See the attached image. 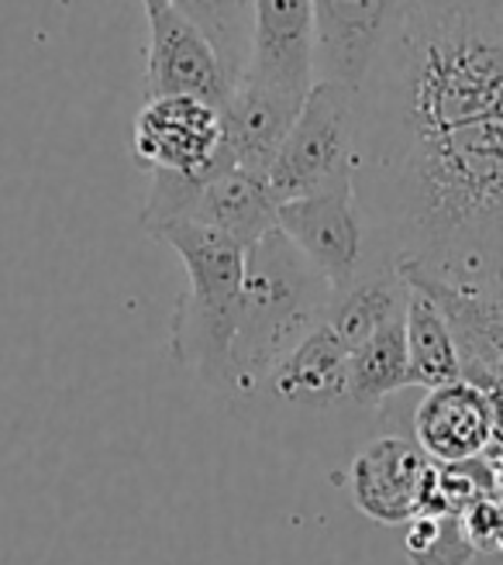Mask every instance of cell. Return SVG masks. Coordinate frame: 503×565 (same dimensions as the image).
<instances>
[{
	"label": "cell",
	"mask_w": 503,
	"mask_h": 565,
	"mask_svg": "<svg viewBox=\"0 0 503 565\" xmlns=\"http://www.w3.org/2000/svg\"><path fill=\"white\" fill-rule=\"evenodd\" d=\"M379 266L503 297V0H414L355 90Z\"/></svg>",
	"instance_id": "obj_1"
},
{
	"label": "cell",
	"mask_w": 503,
	"mask_h": 565,
	"mask_svg": "<svg viewBox=\"0 0 503 565\" xmlns=\"http://www.w3.org/2000/svg\"><path fill=\"white\" fill-rule=\"evenodd\" d=\"M334 303V287L287 238L269 228L245 248L242 318L232 345V390L252 393L300 338L311 334Z\"/></svg>",
	"instance_id": "obj_2"
},
{
	"label": "cell",
	"mask_w": 503,
	"mask_h": 565,
	"mask_svg": "<svg viewBox=\"0 0 503 565\" xmlns=\"http://www.w3.org/2000/svg\"><path fill=\"white\" fill-rule=\"evenodd\" d=\"M170 245L183 269L186 290L176 300L170 321V352L207 386L232 390V345L242 318L245 245L225 232L193 221H170L152 232Z\"/></svg>",
	"instance_id": "obj_3"
},
{
	"label": "cell",
	"mask_w": 503,
	"mask_h": 565,
	"mask_svg": "<svg viewBox=\"0 0 503 565\" xmlns=\"http://www.w3.org/2000/svg\"><path fill=\"white\" fill-rule=\"evenodd\" d=\"M355 166V90L339 79H314L300 115L269 166L276 201L318 193L352 180Z\"/></svg>",
	"instance_id": "obj_4"
},
{
	"label": "cell",
	"mask_w": 503,
	"mask_h": 565,
	"mask_svg": "<svg viewBox=\"0 0 503 565\" xmlns=\"http://www.w3.org/2000/svg\"><path fill=\"white\" fill-rule=\"evenodd\" d=\"M276 224L321 269L334 294L355 282L362 256H366V221H362L352 180L283 201Z\"/></svg>",
	"instance_id": "obj_5"
},
{
	"label": "cell",
	"mask_w": 503,
	"mask_h": 565,
	"mask_svg": "<svg viewBox=\"0 0 503 565\" xmlns=\"http://www.w3.org/2000/svg\"><path fill=\"white\" fill-rule=\"evenodd\" d=\"M135 156L149 169L207 177L232 166L221 149V110L197 97H149L135 121Z\"/></svg>",
	"instance_id": "obj_6"
},
{
	"label": "cell",
	"mask_w": 503,
	"mask_h": 565,
	"mask_svg": "<svg viewBox=\"0 0 503 565\" xmlns=\"http://www.w3.org/2000/svg\"><path fill=\"white\" fill-rule=\"evenodd\" d=\"M235 83L221 66L214 45L197 24L173 4L149 14V70L146 97H197L217 110L232 97Z\"/></svg>",
	"instance_id": "obj_7"
},
{
	"label": "cell",
	"mask_w": 503,
	"mask_h": 565,
	"mask_svg": "<svg viewBox=\"0 0 503 565\" xmlns=\"http://www.w3.org/2000/svg\"><path fill=\"white\" fill-rule=\"evenodd\" d=\"M435 462L407 438H376L352 459V503L376 524H410L425 514Z\"/></svg>",
	"instance_id": "obj_8"
},
{
	"label": "cell",
	"mask_w": 503,
	"mask_h": 565,
	"mask_svg": "<svg viewBox=\"0 0 503 565\" xmlns=\"http://www.w3.org/2000/svg\"><path fill=\"white\" fill-rule=\"evenodd\" d=\"M410 4L414 0H314L318 79H339L358 90Z\"/></svg>",
	"instance_id": "obj_9"
},
{
	"label": "cell",
	"mask_w": 503,
	"mask_h": 565,
	"mask_svg": "<svg viewBox=\"0 0 503 565\" xmlns=\"http://www.w3.org/2000/svg\"><path fill=\"white\" fill-rule=\"evenodd\" d=\"M314 49V0H256V39L245 76L303 100L318 79Z\"/></svg>",
	"instance_id": "obj_10"
},
{
	"label": "cell",
	"mask_w": 503,
	"mask_h": 565,
	"mask_svg": "<svg viewBox=\"0 0 503 565\" xmlns=\"http://www.w3.org/2000/svg\"><path fill=\"white\" fill-rule=\"evenodd\" d=\"M300 107L303 100L245 76L221 107V149H225L232 166L266 177L272 159L283 149Z\"/></svg>",
	"instance_id": "obj_11"
},
{
	"label": "cell",
	"mask_w": 503,
	"mask_h": 565,
	"mask_svg": "<svg viewBox=\"0 0 503 565\" xmlns=\"http://www.w3.org/2000/svg\"><path fill=\"white\" fill-rule=\"evenodd\" d=\"M414 438L441 466L480 459L493 441V414L483 386L462 376L428 390L414 414Z\"/></svg>",
	"instance_id": "obj_12"
},
{
	"label": "cell",
	"mask_w": 503,
	"mask_h": 565,
	"mask_svg": "<svg viewBox=\"0 0 503 565\" xmlns=\"http://www.w3.org/2000/svg\"><path fill=\"white\" fill-rule=\"evenodd\" d=\"M397 273L410 287H421L425 294H431L445 310L462 355V376L477 386L503 383V297L449 287V282L431 279L417 269H397Z\"/></svg>",
	"instance_id": "obj_13"
},
{
	"label": "cell",
	"mask_w": 503,
	"mask_h": 565,
	"mask_svg": "<svg viewBox=\"0 0 503 565\" xmlns=\"http://www.w3.org/2000/svg\"><path fill=\"white\" fill-rule=\"evenodd\" d=\"M279 201L263 173H248L238 166H217L197 183L193 204L183 221L225 232L245 248L276 228Z\"/></svg>",
	"instance_id": "obj_14"
},
{
	"label": "cell",
	"mask_w": 503,
	"mask_h": 565,
	"mask_svg": "<svg viewBox=\"0 0 503 565\" xmlns=\"http://www.w3.org/2000/svg\"><path fill=\"white\" fill-rule=\"evenodd\" d=\"M349 345L328 321H321L311 334L300 338L279 365L269 373V386L279 401L293 407L324 411L339 401H349Z\"/></svg>",
	"instance_id": "obj_15"
},
{
	"label": "cell",
	"mask_w": 503,
	"mask_h": 565,
	"mask_svg": "<svg viewBox=\"0 0 503 565\" xmlns=\"http://www.w3.org/2000/svg\"><path fill=\"white\" fill-rule=\"evenodd\" d=\"M410 287V282H407ZM404 331H407V359H410V386H445L462 380V355L456 345L452 324L431 294L421 287H410L407 310H404Z\"/></svg>",
	"instance_id": "obj_16"
},
{
	"label": "cell",
	"mask_w": 503,
	"mask_h": 565,
	"mask_svg": "<svg viewBox=\"0 0 503 565\" xmlns=\"http://www.w3.org/2000/svg\"><path fill=\"white\" fill-rule=\"evenodd\" d=\"M407 294V279L394 266H376L366 276H355V282H349L342 294H334L328 324L339 331V338L352 352L383 324L404 318Z\"/></svg>",
	"instance_id": "obj_17"
},
{
	"label": "cell",
	"mask_w": 503,
	"mask_h": 565,
	"mask_svg": "<svg viewBox=\"0 0 503 565\" xmlns=\"http://www.w3.org/2000/svg\"><path fill=\"white\" fill-rule=\"evenodd\" d=\"M410 386L407 331L404 318L383 324L349 355V401L358 407H379L397 390Z\"/></svg>",
	"instance_id": "obj_18"
},
{
	"label": "cell",
	"mask_w": 503,
	"mask_h": 565,
	"mask_svg": "<svg viewBox=\"0 0 503 565\" xmlns=\"http://www.w3.org/2000/svg\"><path fill=\"white\" fill-rule=\"evenodd\" d=\"M170 4L201 28L214 45L221 66L238 87L252 66V39H256V0H170Z\"/></svg>",
	"instance_id": "obj_19"
},
{
	"label": "cell",
	"mask_w": 503,
	"mask_h": 565,
	"mask_svg": "<svg viewBox=\"0 0 503 565\" xmlns=\"http://www.w3.org/2000/svg\"><path fill=\"white\" fill-rule=\"evenodd\" d=\"M404 545L414 565H469L477 555L462 514H417Z\"/></svg>",
	"instance_id": "obj_20"
},
{
	"label": "cell",
	"mask_w": 503,
	"mask_h": 565,
	"mask_svg": "<svg viewBox=\"0 0 503 565\" xmlns=\"http://www.w3.org/2000/svg\"><path fill=\"white\" fill-rule=\"evenodd\" d=\"M462 521H465V531H469L472 545H477V552H496L503 542V497L500 493L480 497L462 514Z\"/></svg>",
	"instance_id": "obj_21"
},
{
	"label": "cell",
	"mask_w": 503,
	"mask_h": 565,
	"mask_svg": "<svg viewBox=\"0 0 503 565\" xmlns=\"http://www.w3.org/2000/svg\"><path fill=\"white\" fill-rule=\"evenodd\" d=\"M486 401H490V414H493V441H503V383H490L483 386Z\"/></svg>",
	"instance_id": "obj_22"
},
{
	"label": "cell",
	"mask_w": 503,
	"mask_h": 565,
	"mask_svg": "<svg viewBox=\"0 0 503 565\" xmlns=\"http://www.w3.org/2000/svg\"><path fill=\"white\" fill-rule=\"evenodd\" d=\"M483 459H486V466H490V472H493V487H496V493L503 497V441H490V448L483 451Z\"/></svg>",
	"instance_id": "obj_23"
},
{
	"label": "cell",
	"mask_w": 503,
	"mask_h": 565,
	"mask_svg": "<svg viewBox=\"0 0 503 565\" xmlns=\"http://www.w3.org/2000/svg\"><path fill=\"white\" fill-rule=\"evenodd\" d=\"M142 4H146V14H152V11H159V8L170 4V0H142Z\"/></svg>",
	"instance_id": "obj_24"
}]
</instances>
